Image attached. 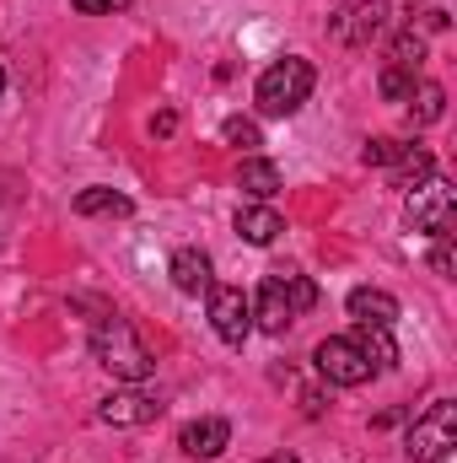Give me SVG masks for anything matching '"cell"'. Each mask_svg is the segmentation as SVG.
<instances>
[{"mask_svg": "<svg viewBox=\"0 0 457 463\" xmlns=\"http://www.w3.org/2000/svg\"><path fill=\"white\" fill-rule=\"evenodd\" d=\"M92 361H98L114 383H145V377L156 372L151 345H145V340L135 335V324L118 318V313H108V318L92 329Z\"/></svg>", "mask_w": 457, "mask_h": 463, "instance_id": "6da1fadb", "label": "cell"}, {"mask_svg": "<svg viewBox=\"0 0 457 463\" xmlns=\"http://www.w3.org/2000/svg\"><path fill=\"white\" fill-rule=\"evenodd\" d=\"M312 302H318V286H312L307 275L275 269V275H264V286H258V297H253V324H258L264 335H285Z\"/></svg>", "mask_w": 457, "mask_h": 463, "instance_id": "7a4b0ae2", "label": "cell"}, {"mask_svg": "<svg viewBox=\"0 0 457 463\" xmlns=\"http://www.w3.org/2000/svg\"><path fill=\"white\" fill-rule=\"evenodd\" d=\"M312 87H318V71H312V60H302V54H285V60H275L264 76H258V87H253V103H258V114L264 118H291L307 98H312Z\"/></svg>", "mask_w": 457, "mask_h": 463, "instance_id": "3957f363", "label": "cell"}, {"mask_svg": "<svg viewBox=\"0 0 457 463\" xmlns=\"http://www.w3.org/2000/svg\"><path fill=\"white\" fill-rule=\"evenodd\" d=\"M457 448V404L452 399H436L425 415L409 420V437H404V453L415 463H447Z\"/></svg>", "mask_w": 457, "mask_h": 463, "instance_id": "277c9868", "label": "cell"}, {"mask_svg": "<svg viewBox=\"0 0 457 463\" xmlns=\"http://www.w3.org/2000/svg\"><path fill=\"white\" fill-rule=\"evenodd\" d=\"M404 222H409V232H420V237H452L457 227V189L447 184V178H425V184H415L409 189V211H404Z\"/></svg>", "mask_w": 457, "mask_h": 463, "instance_id": "5b68a950", "label": "cell"}, {"mask_svg": "<svg viewBox=\"0 0 457 463\" xmlns=\"http://www.w3.org/2000/svg\"><path fill=\"white\" fill-rule=\"evenodd\" d=\"M210 329L227 340V345H242L253 335V302L242 297V286H216L210 280Z\"/></svg>", "mask_w": 457, "mask_h": 463, "instance_id": "8992f818", "label": "cell"}, {"mask_svg": "<svg viewBox=\"0 0 457 463\" xmlns=\"http://www.w3.org/2000/svg\"><path fill=\"white\" fill-rule=\"evenodd\" d=\"M312 361H318V372H323L329 383H340V388H360V383L371 377L366 355L355 350V340H350V335H334V340H323V345L312 350Z\"/></svg>", "mask_w": 457, "mask_h": 463, "instance_id": "52a82bcc", "label": "cell"}, {"mask_svg": "<svg viewBox=\"0 0 457 463\" xmlns=\"http://www.w3.org/2000/svg\"><path fill=\"white\" fill-rule=\"evenodd\" d=\"M162 415V399L156 393H145V388H118V393H108L103 404H98V420L103 426H151Z\"/></svg>", "mask_w": 457, "mask_h": 463, "instance_id": "ba28073f", "label": "cell"}, {"mask_svg": "<svg viewBox=\"0 0 457 463\" xmlns=\"http://www.w3.org/2000/svg\"><path fill=\"white\" fill-rule=\"evenodd\" d=\"M231 442V426L221 415H205V420H189L183 431H178V448L189 453V458H221Z\"/></svg>", "mask_w": 457, "mask_h": 463, "instance_id": "9c48e42d", "label": "cell"}, {"mask_svg": "<svg viewBox=\"0 0 457 463\" xmlns=\"http://www.w3.org/2000/svg\"><path fill=\"white\" fill-rule=\"evenodd\" d=\"M344 307H350V318L366 324V329H393V324H398V297H387V291H377V286H355Z\"/></svg>", "mask_w": 457, "mask_h": 463, "instance_id": "30bf717a", "label": "cell"}, {"mask_svg": "<svg viewBox=\"0 0 457 463\" xmlns=\"http://www.w3.org/2000/svg\"><path fill=\"white\" fill-rule=\"evenodd\" d=\"M167 275H173V286L183 297H200V291H210V253L205 248H178L173 264H167Z\"/></svg>", "mask_w": 457, "mask_h": 463, "instance_id": "8fae6325", "label": "cell"}, {"mask_svg": "<svg viewBox=\"0 0 457 463\" xmlns=\"http://www.w3.org/2000/svg\"><path fill=\"white\" fill-rule=\"evenodd\" d=\"M237 189H242L253 205H269V200L280 194V167L264 162V156H242V167H237Z\"/></svg>", "mask_w": 457, "mask_h": 463, "instance_id": "7c38bea8", "label": "cell"}, {"mask_svg": "<svg viewBox=\"0 0 457 463\" xmlns=\"http://www.w3.org/2000/svg\"><path fill=\"white\" fill-rule=\"evenodd\" d=\"M237 232H242V242H253V248H269L285 222H280V211H269V205H242L237 211Z\"/></svg>", "mask_w": 457, "mask_h": 463, "instance_id": "4fadbf2b", "label": "cell"}, {"mask_svg": "<svg viewBox=\"0 0 457 463\" xmlns=\"http://www.w3.org/2000/svg\"><path fill=\"white\" fill-rule=\"evenodd\" d=\"M350 340H355V350L366 355V366H371V372H393V366H398V345H393V335H387V329H366V324H355V335H350Z\"/></svg>", "mask_w": 457, "mask_h": 463, "instance_id": "5bb4252c", "label": "cell"}, {"mask_svg": "<svg viewBox=\"0 0 457 463\" xmlns=\"http://www.w3.org/2000/svg\"><path fill=\"white\" fill-rule=\"evenodd\" d=\"M431 173H436V156H431V146H420V140L404 146L398 162H393V184H398V189H415V184H425Z\"/></svg>", "mask_w": 457, "mask_h": 463, "instance_id": "9a60e30c", "label": "cell"}, {"mask_svg": "<svg viewBox=\"0 0 457 463\" xmlns=\"http://www.w3.org/2000/svg\"><path fill=\"white\" fill-rule=\"evenodd\" d=\"M442 114H447V87H442V81H415V92H409V118H415V124H436Z\"/></svg>", "mask_w": 457, "mask_h": 463, "instance_id": "2e32d148", "label": "cell"}, {"mask_svg": "<svg viewBox=\"0 0 457 463\" xmlns=\"http://www.w3.org/2000/svg\"><path fill=\"white\" fill-rule=\"evenodd\" d=\"M135 200L129 194H114V189H81L76 194V216H129Z\"/></svg>", "mask_w": 457, "mask_h": 463, "instance_id": "e0dca14e", "label": "cell"}, {"mask_svg": "<svg viewBox=\"0 0 457 463\" xmlns=\"http://www.w3.org/2000/svg\"><path fill=\"white\" fill-rule=\"evenodd\" d=\"M387 65H398V71L420 76V65H425V38H420L415 27H404V33L393 38V49H387Z\"/></svg>", "mask_w": 457, "mask_h": 463, "instance_id": "ac0fdd59", "label": "cell"}, {"mask_svg": "<svg viewBox=\"0 0 457 463\" xmlns=\"http://www.w3.org/2000/svg\"><path fill=\"white\" fill-rule=\"evenodd\" d=\"M221 140L237 146V151H247V156L264 146V135H258V124H253V118H227V124H221Z\"/></svg>", "mask_w": 457, "mask_h": 463, "instance_id": "d6986e66", "label": "cell"}, {"mask_svg": "<svg viewBox=\"0 0 457 463\" xmlns=\"http://www.w3.org/2000/svg\"><path fill=\"white\" fill-rule=\"evenodd\" d=\"M415 81H420V76H409V71H398V65H387L377 87H382V98H387V103H409V92H415Z\"/></svg>", "mask_w": 457, "mask_h": 463, "instance_id": "ffe728a7", "label": "cell"}, {"mask_svg": "<svg viewBox=\"0 0 457 463\" xmlns=\"http://www.w3.org/2000/svg\"><path fill=\"white\" fill-rule=\"evenodd\" d=\"M398 151H404V140H387V135H377V140H366L360 162H366V167H393V162H398Z\"/></svg>", "mask_w": 457, "mask_h": 463, "instance_id": "44dd1931", "label": "cell"}, {"mask_svg": "<svg viewBox=\"0 0 457 463\" xmlns=\"http://www.w3.org/2000/svg\"><path fill=\"white\" fill-rule=\"evenodd\" d=\"M431 269H436V275H442V280H447V275H452V269H457L452 237H436V248H431Z\"/></svg>", "mask_w": 457, "mask_h": 463, "instance_id": "7402d4cb", "label": "cell"}, {"mask_svg": "<svg viewBox=\"0 0 457 463\" xmlns=\"http://www.w3.org/2000/svg\"><path fill=\"white\" fill-rule=\"evenodd\" d=\"M81 16H114V11H124V5H135V0H70Z\"/></svg>", "mask_w": 457, "mask_h": 463, "instance_id": "603a6c76", "label": "cell"}, {"mask_svg": "<svg viewBox=\"0 0 457 463\" xmlns=\"http://www.w3.org/2000/svg\"><path fill=\"white\" fill-rule=\"evenodd\" d=\"M178 129V114H156L151 118V135H173Z\"/></svg>", "mask_w": 457, "mask_h": 463, "instance_id": "cb8c5ba5", "label": "cell"}, {"mask_svg": "<svg viewBox=\"0 0 457 463\" xmlns=\"http://www.w3.org/2000/svg\"><path fill=\"white\" fill-rule=\"evenodd\" d=\"M425 33H447V11L431 5V11H425Z\"/></svg>", "mask_w": 457, "mask_h": 463, "instance_id": "d4e9b609", "label": "cell"}, {"mask_svg": "<svg viewBox=\"0 0 457 463\" xmlns=\"http://www.w3.org/2000/svg\"><path fill=\"white\" fill-rule=\"evenodd\" d=\"M258 463H302L296 453H275V458H258Z\"/></svg>", "mask_w": 457, "mask_h": 463, "instance_id": "484cf974", "label": "cell"}, {"mask_svg": "<svg viewBox=\"0 0 457 463\" xmlns=\"http://www.w3.org/2000/svg\"><path fill=\"white\" fill-rule=\"evenodd\" d=\"M0 98H5V65H0Z\"/></svg>", "mask_w": 457, "mask_h": 463, "instance_id": "4316f807", "label": "cell"}]
</instances>
